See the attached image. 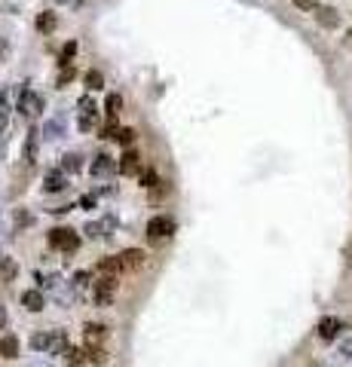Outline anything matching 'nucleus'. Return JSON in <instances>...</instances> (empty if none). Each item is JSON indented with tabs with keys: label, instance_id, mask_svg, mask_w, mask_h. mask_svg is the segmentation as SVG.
I'll use <instances>...</instances> for the list:
<instances>
[{
	"label": "nucleus",
	"instance_id": "1",
	"mask_svg": "<svg viewBox=\"0 0 352 367\" xmlns=\"http://www.w3.org/2000/svg\"><path fill=\"white\" fill-rule=\"evenodd\" d=\"M116 288H120L116 276L98 273V279L92 282V291H95V303H98V306H110V303H113V297H116Z\"/></svg>",
	"mask_w": 352,
	"mask_h": 367
},
{
	"label": "nucleus",
	"instance_id": "2",
	"mask_svg": "<svg viewBox=\"0 0 352 367\" xmlns=\"http://www.w3.org/2000/svg\"><path fill=\"white\" fill-rule=\"evenodd\" d=\"M49 245L61 248L64 254H74L80 248V239H77V233L71 227H55V230H49Z\"/></svg>",
	"mask_w": 352,
	"mask_h": 367
},
{
	"label": "nucleus",
	"instance_id": "3",
	"mask_svg": "<svg viewBox=\"0 0 352 367\" xmlns=\"http://www.w3.org/2000/svg\"><path fill=\"white\" fill-rule=\"evenodd\" d=\"M172 230H175V221H172V217H166V214H156V217H150V221H147V239H150L153 245H159L162 239H169V236H172Z\"/></svg>",
	"mask_w": 352,
	"mask_h": 367
},
{
	"label": "nucleus",
	"instance_id": "4",
	"mask_svg": "<svg viewBox=\"0 0 352 367\" xmlns=\"http://www.w3.org/2000/svg\"><path fill=\"white\" fill-rule=\"evenodd\" d=\"M120 175H141V156L132 150V147H126V153L120 156Z\"/></svg>",
	"mask_w": 352,
	"mask_h": 367
},
{
	"label": "nucleus",
	"instance_id": "5",
	"mask_svg": "<svg viewBox=\"0 0 352 367\" xmlns=\"http://www.w3.org/2000/svg\"><path fill=\"white\" fill-rule=\"evenodd\" d=\"M83 337H86V346H101V343L107 340V328H104L101 322H89V325L83 328Z\"/></svg>",
	"mask_w": 352,
	"mask_h": 367
},
{
	"label": "nucleus",
	"instance_id": "6",
	"mask_svg": "<svg viewBox=\"0 0 352 367\" xmlns=\"http://www.w3.org/2000/svg\"><path fill=\"white\" fill-rule=\"evenodd\" d=\"M340 331H343V322H340V319H334V315H328V319H322V322H319V337H322L325 343H331Z\"/></svg>",
	"mask_w": 352,
	"mask_h": 367
},
{
	"label": "nucleus",
	"instance_id": "7",
	"mask_svg": "<svg viewBox=\"0 0 352 367\" xmlns=\"http://www.w3.org/2000/svg\"><path fill=\"white\" fill-rule=\"evenodd\" d=\"M18 110H21L25 116H37V113L43 110V98H40V95H34V92H25V95H21V101H18Z\"/></svg>",
	"mask_w": 352,
	"mask_h": 367
},
{
	"label": "nucleus",
	"instance_id": "8",
	"mask_svg": "<svg viewBox=\"0 0 352 367\" xmlns=\"http://www.w3.org/2000/svg\"><path fill=\"white\" fill-rule=\"evenodd\" d=\"M67 187V172H49L46 178H43V193H58V190H64Z\"/></svg>",
	"mask_w": 352,
	"mask_h": 367
},
{
	"label": "nucleus",
	"instance_id": "9",
	"mask_svg": "<svg viewBox=\"0 0 352 367\" xmlns=\"http://www.w3.org/2000/svg\"><path fill=\"white\" fill-rule=\"evenodd\" d=\"M120 257H123V270H129V273L144 266V251H138V248H126Z\"/></svg>",
	"mask_w": 352,
	"mask_h": 367
},
{
	"label": "nucleus",
	"instance_id": "10",
	"mask_svg": "<svg viewBox=\"0 0 352 367\" xmlns=\"http://www.w3.org/2000/svg\"><path fill=\"white\" fill-rule=\"evenodd\" d=\"M116 168V159L110 156V153H98L95 159H92V175H110Z\"/></svg>",
	"mask_w": 352,
	"mask_h": 367
},
{
	"label": "nucleus",
	"instance_id": "11",
	"mask_svg": "<svg viewBox=\"0 0 352 367\" xmlns=\"http://www.w3.org/2000/svg\"><path fill=\"white\" fill-rule=\"evenodd\" d=\"M71 343H67V334L64 331H49V355H64V349H67Z\"/></svg>",
	"mask_w": 352,
	"mask_h": 367
},
{
	"label": "nucleus",
	"instance_id": "12",
	"mask_svg": "<svg viewBox=\"0 0 352 367\" xmlns=\"http://www.w3.org/2000/svg\"><path fill=\"white\" fill-rule=\"evenodd\" d=\"M18 349H21V343H18V337H12V334H6V337H0V355H3L6 361H12V358H18Z\"/></svg>",
	"mask_w": 352,
	"mask_h": 367
},
{
	"label": "nucleus",
	"instance_id": "13",
	"mask_svg": "<svg viewBox=\"0 0 352 367\" xmlns=\"http://www.w3.org/2000/svg\"><path fill=\"white\" fill-rule=\"evenodd\" d=\"M18 279V263L12 257H0V282L3 285H12Z\"/></svg>",
	"mask_w": 352,
	"mask_h": 367
},
{
	"label": "nucleus",
	"instance_id": "14",
	"mask_svg": "<svg viewBox=\"0 0 352 367\" xmlns=\"http://www.w3.org/2000/svg\"><path fill=\"white\" fill-rule=\"evenodd\" d=\"M316 21H319L322 28H337V25H340V15H337V9H331V6H319V9H316Z\"/></svg>",
	"mask_w": 352,
	"mask_h": 367
},
{
	"label": "nucleus",
	"instance_id": "15",
	"mask_svg": "<svg viewBox=\"0 0 352 367\" xmlns=\"http://www.w3.org/2000/svg\"><path fill=\"white\" fill-rule=\"evenodd\" d=\"M95 270H98V273H107V276H116V273L123 270V257H120V254H110V257H101Z\"/></svg>",
	"mask_w": 352,
	"mask_h": 367
},
{
	"label": "nucleus",
	"instance_id": "16",
	"mask_svg": "<svg viewBox=\"0 0 352 367\" xmlns=\"http://www.w3.org/2000/svg\"><path fill=\"white\" fill-rule=\"evenodd\" d=\"M21 306H25L28 312H40V309L46 306V300H43L40 291H25V294H21Z\"/></svg>",
	"mask_w": 352,
	"mask_h": 367
},
{
	"label": "nucleus",
	"instance_id": "17",
	"mask_svg": "<svg viewBox=\"0 0 352 367\" xmlns=\"http://www.w3.org/2000/svg\"><path fill=\"white\" fill-rule=\"evenodd\" d=\"M61 358H64V364L67 367H83L86 361H89V358H86V349H77V346H67Z\"/></svg>",
	"mask_w": 352,
	"mask_h": 367
},
{
	"label": "nucleus",
	"instance_id": "18",
	"mask_svg": "<svg viewBox=\"0 0 352 367\" xmlns=\"http://www.w3.org/2000/svg\"><path fill=\"white\" fill-rule=\"evenodd\" d=\"M34 25H37V31H40V34H52V31L58 28V15H55V12H40Z\"/></svg>",
	"mask_w": 352,
	"mask_h": 367
},
{
	"label": "nucleus",
	"instance_id": "19",
	"mask_svg": "<svg viewBox=\"0 0 352 367\" xmlns=\"http://www.w3.org/2000/svg\"><path fill=\"white\" fill-rule=\"evenodd\" d=\"M120 110H123V98H120V95H107V101H104V113H107L110 123H116Z\"/></svg>",
	"mask_w": 352,
	"mask_h": 367
},
{
	"label": "nucleus",
	"instance_id": "20",
	"mask_svg": "<svg viewBox=\"0 0 352 367\" xmlns=\"http://www.w3.org/2000/svg\"><path fill=\"white\" fill-rule=\"evenodd\" d=\"M86 358H89L92 364H107L110 352H107L104 346H86Z\"/></svg>",
	"mask_w": 352,
	"mask_h": 367
},
{
	"label": "nucleus",
	"instance_id": "21",
	"mask_svg": "<svg viewBox=\"0 0 352 367\" xmlns=\"http://www.w3.org/2000/svg\"><path fill=\"white\" fill-rule=\"evenodd\" d=\"M25 162H28V165H34V162H37V132H34V129L28 132V144H25Z\"/></svg>",
	"mask_w": 352,
	"mask_h": 367
},
{
	"label": "nucleus",
	"instance_id": "22",
	"mask_svg": "<svg viewBox=\"0 0 352 367\" xmlns=\"http://www.w3.org/2000/svg\"><path fill=\"white\" fill-rule=\"evenodd\" d=\"M138 178H141V187H147V190H153V187H159V184H162V181H159V175H156L153 168H144Z\"/></svg>",
	"mask_w": 352,
	"mask_h": 367
},
{
	"label": "nucleus",
	"instance_id": "23",
	"mask_svg": "<svg viewBox=\"0 0 352 367\" xmlns=\"http://www.w3.org/2000/svg\"><path fill=\"white\" fill-rule=\"evenodd\" d=\"M86 86H89V92L104 89V77H101V70H89V74H86Z\"/></svg>",
	"mask_w": 352,
	"mask_h": 367
},
{
	"label": "nucleus",
	"instance_id": "24",
	"mask_svg": "<svg viewBox=\"0 0 352 367\" xmlns=\"http://www.w3.org/2000/svg\"><path fill=\"white\" fill-rule=\"evenodd\" d=\"M77 107H80V113H83V116H95V110H98V107H95V101H92V95H83V98L77 101Z\"/></svg>",
	"mask_w": 352,
	"mask_h": 367
},
{
	"label": "nucleus",
	"instance_id": "25",
	"mask_svg": "<svg viewBox=\"0 0 352 367\" xmlns=\"http://www.w3.org/2000/svg\"><path fill=\"white\" fill-rule=\"evenodd\" d=\"M77 168H80V156H77V153L61 156V172H67V175H71V172H77Z\"/></svg>",
	"mask_w": 352,
	"mask_h": 367
},
{
	"label": "nucleus",
	"instance_id": "26",
	"mask_svg": "<svg viewBox=\"0 0 352 367\" xmlns=\"http://www.w3.org/2000/svg\"><path fill=\"white\" fill-rule=\"evenodd\" d=\"M135 135H138L135 129H120V132H116V141H120L123 147H132V141H135Z\"/></svg>",
	"mask_w": 352,
	"mask_h": 367
},
{
	"label": "nucleus",
	"instance_id": "27",
	"mask_svg": "<svg viewBox=\"0 0 352 367\" xmlns=\"http://www.w3.org/2000/svg\"><path fill=\"white\" fill-rule=\"evenodd\" d=\"M31 346H34L37 352H40V349L46 352V349H49V334H46V331H43V334H34V340H31Z\"/></svg>",
	"mask_w": 352,
	"mask_h": 367
},
{
	"label": "nucleus",
	"instance_id": "28",
	"mask_svg": "<svg viewBox=\"0 0 352 367\" xmlns=\"http://www.w3.org/2000/svg\"><path fill=\"white\" fill-rule=\"evenodd\" d=\"M71 80H74V67H71V64H64V67H61V74H58V86H67Z\"/></svg>",
	"mask_w": 352,
	"mask_h": 367
},
{
	"label": "nucleus",
	"instance_id": "29",
	"mask_svg": "<svg viewBox=\"0 0 352 367\" xmlns=\"http://www.w3.org/2000/svg\"><path fill=\"white\" fill-rule=\"evenodd\" d=\"M294 6L303 9V12H316V9H319V0H294Z\"/></svg>",
	"mask_w": 352,
	"mask_h": 367
},
{
	"label": "nucleus",
	"instance_id": "30",
	"mask_svg": "<svg viewBox=\"0 0 352 367\" xmlns=\"http://www.w3.org/2000/svg\"><path fill=\"white\" fill-rule=\"evenodd\" d=\"M86 285H89V273H77V276H74V288H77V291H83Z\"/></svg>",
	"mask_w": 352,
	"mask_h": 367
},
{
	"label": "nucleus",
	"instance_id": "31",
	"mask_svg": "<svg viewBox=\"0 0 352 367\" xmlns=\"http://www.w3.org/2000/svg\"><path fill=\"white\" fill-rule=\"evenodd\" d=\"M6 116H9V110H6V98L0 95V135H3V129H6Z\"/></svg>",
	"mask_w": 352,
	"mask_h": 367
},
{
	"label": "nucleus",
	"instance_id": "32",
	"mask_svg": "<svg viewBox=\"0 0 352 367\" xmlns=\"http://www.w3.org/2000/svg\"><path fill=\"white\" fill-rule=\"evenodd\" d=\"M98 233H101V224H86V236L89 239H98Z\"/></svg>",
	"mask_w": 352,
	"mask_h": 367
},
{
	"label": "nucleus",
	"instance_id": "33",
	"mask_svg": "<svg viewBox=\"0 0 352 367\" xmlns=\"http://www.w3.org/2000/svg\"><path fill=\"white\" fill-rule=\"evenodd\" d=\"M28 221H31V217H28L25 211H15V224H18V227H28Z\"/></svg>",
	"mask_w": 352,
	"mask_h": 367
},
{
	"label": "nucleus",
	"instance_id": "34",
	"mask_svg": "<svg viewBox=\"0 0 352 367\" xmlns=\"http://www.w3.org/2000/svg\"><path fill=\"white\" fill-rule=\"evenodd\" d=\"M92 119H95V116H83V119H80V129L89 132V129H92Z\"/></svg>",
	"mask_w": 352,
	"mask_h": 367
},
{
	"label": "nucleus",
	"instance_id": "35",
	"mask_svg": "<svg viewBox=\"0 0 352 367\" xmlns=\"http://www.w3.org/2000/svg\"><path fill=\"white\" fill-rule=\"evenodd\" d=\"M80 205H83V208H95V196H83Z\"/></svg>",
	"mask_w": 352,
	"mask_h": 367
}]
</instances>
